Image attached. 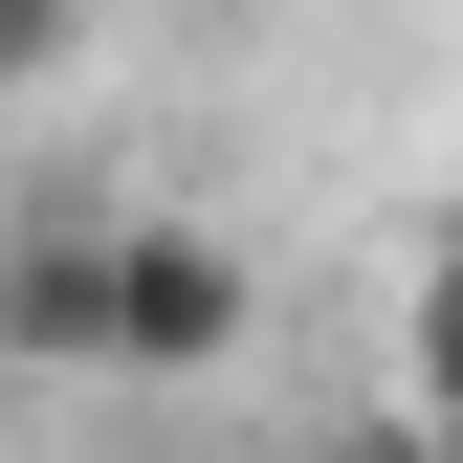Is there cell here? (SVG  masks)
<instances>
[{"label": "cell", "mask_w": 463, "mask_h": 463, "mask_svg": "<svg viewBox=\"0 0 463 463\" xmlns=\"http://www.w3.org/2000/svg\"><path fill=\"white\" fill-rule=\"evenodd\" d=\"M243 309H265V265L221 243V221H133V243H110V375H221Z\"/></svg>", "instance_id": "6da1fadb"}, {"label": "cell", "mask_w": 463, "mask_h": 463, "mask_svg": "<svg viewBox=\"0 0 463 463\" xmlns=\"http://www.w3.org/2000/svg\"><path fill=\"white\" fill-rule=\"evenodd\" d=\"M110 243L133 221H23V265H0V354L23 375H110Z\"/></svg>", "instance_id": "7a4b0ae2"}, {"label": "cell", "mask_w": 463, "mask_h": 463, "mask_svg": "<svg viewBox=\"0 0 463 463\" xmlns=\"http://www.w3.org/2000/svg\"><path fill=\"white\" fill-rule=\"evenodd\" d=\"M397 375H420V420L463 441V221L420 243V287H397Z\"/></svg>", "instance_id": "3957f363"}, {"label": "cell", "mask_w": 463, "mask_h": 463, "mask_svg": "<svg viewBox=\"0 0 463 463\" xmlns=\"http://www.w3.org/2000/svg\"><path fill=\"white\" fill-rule=\"evenodd\" d=\"M331 463H463V441L441 420H375V441H331Z\"/></svg>", "instance_id": "277c9868"}]
</instances>
